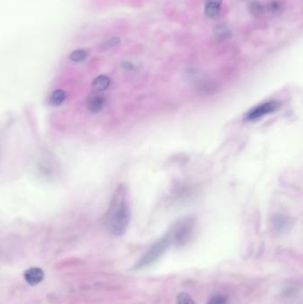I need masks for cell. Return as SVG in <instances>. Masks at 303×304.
I'll return each instance as SVG.
<instances>
[{
	"label": "cell",
	"mask_w": 303,
	"mask_h": 304,
	"mask_svg": "<svg viewBox=\"0 0 303 304\" xmlns=\"http://www.w3.org/2000/svg\"><path fill=\"white\" fill-rule=\"evenodd\" d=\"M88 56V52L85 49H78L74 51L69 55V59L74 62H81L86 60Z\"/></svg>",
	"instance_id": "cell-11"
},
{
	"label": "cell",
	"mask_w": 303,
	"mask_h": 304,
	"mask_svg": "<svg viewBox=\"0 0 303 304\" xmlns=\"http://www.w3.org/2000/svg\"><path fill=\"white\" fill-rule=\"evenodd\" d=\"M131 220L127 189L120 185L116 189L106 214V225L111 234L121 236L128 228Z\"/></svg>",
	"instance_id": "cell-1"
},
{
	"label": "cell",
	"mask_w": 303,
	"mask_h": 304,
	"mask_svg": "<svg viewBox=\"0 0 303 304\" xmlns=\"http://www.w3.org/2000/svg\"><path fill=\"white\" fill-rule=\"evenodd\" d=\"M65 98H66V92L61 89H57L51 94L49 102L53 106H58L64 101Z\"/></svg>",
	"instance_id": "cell-9"
},
{
	"label": "cell",
	"mask_w": 303,
	"mask_h": 304,
	"mask_svg": "<svg viewBox=\"0 0 303 304\" xmlns=\"http://www.w3.org/2000/svg\"><path fill=\"white\" fill-rule=\"evenodd\" d=\"M170 241L167 237L156 241L151 248L138 261L134 268L136 270H142L144 268L151 266L153 263H156L158 259L165 253V251L169 247Z\"/></svg>",
	"instance_id": "cell-3"
},
{
	"label": "cell",
	"mask_w": 303,
	"mask_h": 304,
	"mask_svg": "<svg viewBox=\"0 0 303 304\" xmlns=\"http://www.w3.org/2000/svg\"><path fill=\"white\" fill-rule=\"evenodd\" d=\"M195 230V221L192 218H184L175 223L167 236L170 244L178 247L188 244L192 238Z\"/></svg>",
	"instance_id": "cell-2"
},
{
	"label": "cell",
	"mask_w": 303,
	"mask_h": 304,
	"mask_svg": "<svg viewBox=\"0 0 303 304\" xmlns=\"http://www.w3.org/2000/svg\"><path fill=\"white\" fill-rule=\"evenodd\" d=\"M110 79L106 76H99L92 82V88L94 92H100L105 91L109 88Z\"/></svg>",
	"instance_id": "cell-8"
},
{
	"label": "cell",
	"mask_w": 303,
	"mask_h": 304,
	"mask_svg": "<svg viewBox=\"0 0 303 304\" xmlns=\"http://www.w3.org/2000/svg\"><path fill=\"white\" fill-rule=\"evenodd\" d=\"M220 12V5H213V4H207L205 13L208 17L214 18L218 16Z\"/></svg>",
	"instance_id": "cell-12"
},
{
	"label": "cell",
	"mask_w": 303,
	"mask_h": 304,
	"mask_svg": "<svg viewBox=\"0 0 303 304\" xmlns=\"http://www.w3.org/2000/svg\"><path fill=\"white\" fill-rule=\"evenodd\" d=\"M207 4H213V5H221V0H207Z\"/></svg>",
	"instance_id": "cell-18"
},
{
	"label": "cell",
	"mask_w": 303,
	"mask_h": 304,
	"mask_svg": "<svg viewBox=\"0 0 303 304\" xmlns=\"http://www.w3.org/2000/svg\"><path fill=\"white\" fill-rule=\"evenodd\" d=\"M176 304H196L195 301L192 298L191 295H188L187 293H180L177 295L176 298Z\"/></svg>",
	"instance_id": "cell-13"
},
{
	"label": "cell",
	"mask_w": 303,
	"mask_h": 304,
	"mask_svg": "<svg viewBox=\"0 0 303 304\" xmlns=\"http://www.w3.org/2000/svg\"><path fill=\"white\" fill-rule=\"evenodd\" d=\"M282 4L277 0H272L271 3L268 5V8L270 10V12L272 14H279L282 11Z\"/></svg>",
	"instance_id": "cell-14"
},
{
	"label": "cell",
	"mask_w": 303,
	"mask_h": 304,
	"mask_svg": "<svg viewBox=\"0 0 303 304\" xmlns=\"http://www.w3.org/2000/svg\"><path fill=\"white\" fill-rule=\"evenodd\" d=\"M272 228L275 232H284L289 227V221L286 217L283 215H275L271 221Z\"/></svg>",
	"instance_id": "cell-6"
},
{
	"label": "cell",
	"mask_w": 303,
	"mask_h": 304,
	"mask_svg": "<svg viewBox=\"0 0 303 304\" xmlns=\"http://www.w3.org/2000/svg\"><path fill=\"white\" fill-rule=\"evenodd\" d=\"M120 43V39L119 37H113L108 41L104 42L102 44V46H101V51L109 50L110 48L114 47V46H118Z\"/></svg>",
	"instance_id": "cell-15"
},
{
	"label": "cell",
	"mask_w": 303,
	"mask_h": 304,
	"mask_svg": "<svg viewBox=\"0 0 303 304\" xmlns=\"http://www.w3.org/2000/svg\"><path fill=\"white\" fill-rule=\"evenodd\" d=\"M228 301L224 295H216L208 301L207 304H227Z\"/></svg>",
	"instance_id": "cell-16"
},
{
	"label": "cell",
	"mask_w": 303,
	"mask_h": 304,
	"mask_svg": "<svg viewBox=\"0 0 303 304\" xmlns=\"http://www.w3.org/2000/svg\"><path fill=\"white\" fill-rule=\"evenodd\" d=\"M24 279L30 286H37L41 283L45 277L44 272L42 269L37 267L30 268L24 272Z\"/></svg>",
	"instance_id": "cell-5"
},
{
	"label": "cell",
	"mask_w": 303,
	"mask_h": 304,
	"mask_svg": "<svg viewBox=\"0 0 303 304\" xmlns=\"http://www.w3.org/2000/svg\"><path fill=\"white\" fill-rule=\"evenodd\" d=\"M250 10L252 12V14L254 15H261L263 14V6H262L260 3L258 2H253L252 3V5L250 6Z\"/></svg>",
	"instance_id": "cell-17"
},
{
	"label": "cell",
	"mask_w": 303,
	"mask_h": 304,
	"mask_svg": "<svg viewBox=\"0 0 303 304\" xmlns=\"http://www.w3.org/2000/svg\"><path fill=\"white\" fill-rule=\"evenodd\" d=\"M214 35L217 38L226 39L230 37V30L224 24H219L214 29Z\"/></svg>",
	"instance_id": "cell-10"
},
{
	"label": "cell",
	"mask_w": 303,
	"mask_h": 304,
	"mask_svg": "<svg viewBox=\"0 0 303 304\" xmlns=\"http://www.w3.org/2000/svg\"><path fill=\"white\" fill-rule=\"evenodd\" d=\"M104 103L105 100L103 97L101 95H95L89 99L88 102V109L93 113H97L102 110V108L104 107Z\"/></svg>",
	"instance_id": "cell-7"
},
{
	"label": "cell",
	"mask_w": 303,
	"mask_h": 304,
	"mask_svg": "<svg viewBox=\"0 0 303 304\" xmlns=\"http://www.w3.org/2000/svg\"><path fill=\"white\" fill-rule=\"evenodd\" d=\"M279 107L280 104L277 101H267L261 105L253 108V110L248 112L245 118L247 120H259L267 114H271L272 112L277 111Z\"/></svg>",
	"instance_id": "cell-4"
}]
</instances>
